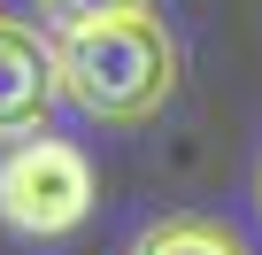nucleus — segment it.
<instances>
[{"mask_svg": "<svg viewBox=\"0 0 262 255\" xmlns=\"http://www.w3.org/2000/svg\"><path fill=\"white\" fill-rule=\"evenodd\" d=\"M254 201H262V186H254Z\"/></svg>", "mask_w": 262, "mask_h": 255, "instance_id": "nucleus-6", "label": "nucleus"}, {"mask_svg": "<svg viewBox=\"0 0 262 255\" xmlns=\"http://www.w3.org/2000/svg\"><path fill=\"white\" fill-rule=\"evenodd\" d=\"M54 70L62 101H77L93 124H147L178 93V39L162 16H93L54 31Z\"/></svg>", "mask_w": 262, "mask_h": 255, "instance_id": "nucleus-1", "label": "nucleus"}, {"mask_svg": "<svg viewBox=\"0 0 262 255\" xmlns=\"http://www.w3.org/2000/svg\"><path fill=\"white\" fill-rule=\"evenodd\" d=\"M93 217V163L70 140H16L0 155V224L24 240H62Z\"/></svg>", "mask_w": 262, "mask_h": 255, "instance_id": "nucleus-2", "label": "nucleus"}, {"mask_svg": "<svg viewBox=\"0 0 262 255\" xmlns=\"http://www.w3.org/2000/svg\"><path fill=\"white\" fill-rule=\"evenodd\" d=\"M62 101V70H54V39H39L24 16H0V147H16L54 124Z\"/></svg>", "mask_w": 262, "mask_h": 255, "instance_id": "nucleus-3", "label": "nucleus"}, {"mask_svg": "<svg viewBox=\"0 0 262 255\" xmlns=\"http://www.w3.org/2000/svg\"><path fill=\"white\" fill-rule=\"evenodd\" d=\"M131 8H147V0H39L47 31H62V24H93V16H131Z\"/></svg>", "mask_w": 262, "mask_h": 255, "instance_id": "nucleus-5", "label": "nucleus"}, {"mask_svg": "<svg viewBox=\"0 0 262 255\" xmlns=\"http://www.w3.org/2000/svg\"><path fill=\"white\" fill-rule=\"evenodd\" d=\"M123 255H247V240L231 224H216V217H162V224H147L139 240H131Z\"/></svg>", "mask_w": 262, "mask_h": 255, "instance_id": "nucleus-4", "label": "nucleus"}]
</instances>
